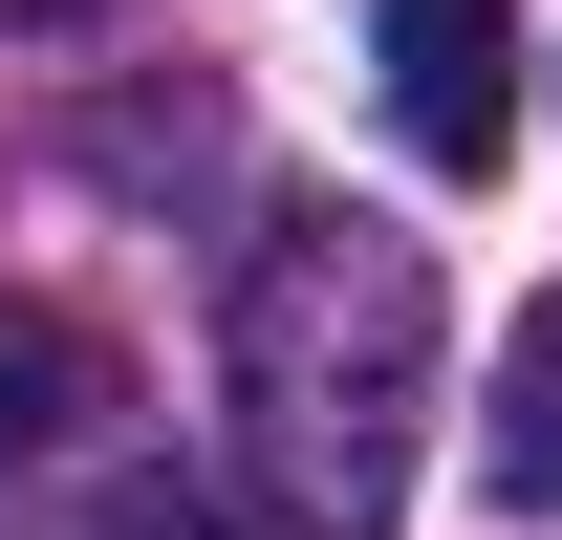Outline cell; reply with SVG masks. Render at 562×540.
<instances>
[{
  "label": "cell",
  "mask_w": 562,
  "mask_h": 540,
  "mask_svg": "<svg viewBox=\"0 0 562 540\" xmlns=\"http://www.w3.org/2000/svg\"><path fill=\"white\" fill-rule=\"evenodd\" d=\"M0 22H87V0H0Z\"/></svg>",
  "instance_id": "obj_6"
},
{
  "label": "cell",
  "mask_w": 562,
  "mask_h": 540,
  "mask_svg": "<svg viewBox=\"0 0 562 540\" xmlns=\"http://www.w3.org/2000/svg\"><path fill=\"white\" fill-rule=\"evenodd\" d=\"M87 540H238V519H216V497H173V475H131V497H109Z\"/></svg>",
  "instance_id": "obj_5"
},
{
  "label": "cell",
  "mask_w": 562,
  "mask_h": 540,
  "mask_svg": "<svg viewBox=\"0 0 562 540\" xmlns=\"http://www.w3.org/2000/svg\"><path fill=\"white\" fill-rule=\"evenodd\" d=\"M87 410H109V346H87L66 303H0V475L87 454Z\"/></svg>",
  "instance_id": "obj_3"
},
{
  "label": "cell",
  "mask_w": 562,
  "mask_h": 540,
  "mask_svg": "<svg viewBox=\"0 0 562 540\" xmlns=\"http://www.w3.org/2000/svg\"><path fill=\"white\" fill-rule=\"evenodd\" d=\"M238 454H260L281 540H390L432 432V260L390 216H260L238 260Z\"/></svg>",
  "instance_id": "obj_1"
},
{
  "label": "cell",
  "mask_w": 562,
  "mask_h": 540,
  "mask_svg": "<svg viewBox=\"0 0 562 540\" xmlns=\"http://www.w3.org/2000/svg\"><path fill=\"white\" fill-rule=\"evenodd\" d=\"M476 454H497V497H519V519H562V281L519 303V346H497V410H476Z\"/></svg>",
  "instance_id": "obj_4"
},
{
  "label": "cell",
  "mask_w": 562,
  "mask_h": 540,
  "mask_svg": "<svg viewBox=\"0 0 562 540\" xmlns=\"http://www.w3.org/2000/svg\"><path fill=\"white\" fill-rule=\"evenodd\" d=\"M368 66H390V131L432 173L519 151V0H368Z\"/></svg>",
  "instance_id": "obj_2"
}]
</instances>
